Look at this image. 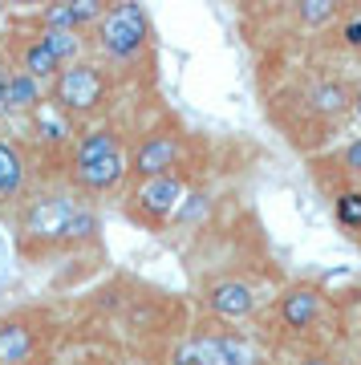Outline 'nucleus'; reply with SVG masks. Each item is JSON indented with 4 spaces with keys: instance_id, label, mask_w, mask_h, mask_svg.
I'll return each mask as SVG.
<instances>
[{
    "instance_id": "0eeeda50",
    "label": "nucleus",
    "mask_w": 361,
    "mask_h": 365,
    "mask_svg": "<svg viewBox=\"0 0 361 365\" xmlns=\"http://www.w3.org/2000/svg\"><path fill=\"white\" fill-rule=\"evenodd\" d=\"M37 337L21 321H0V365H21L33 357Z\"/></svg>"
},
{
    "instance_id": "5701e85b",
    "label": "nucleus",
    "mask_w": 361,
    "mask_h": 365,
    "mask_svg": "<svg viewBox=\"0 0 361 365\" xmlns=\"http://www.w3.org/2000/svg\"><path fill=\"white\" fill-rule=\"evenodd\" d=\"M183 199H187V203H179L183 220H199V215L207 211V195H183Z\"/></svg>"
},
{
    "instance_id": "cd10ccee",
    "label": "nucleus",
    "mask_w": 361,
    "mask_h": 365,
    "mask_svg": "<svg viewBox=\"0 0 361 365\" xmlns=\"http://www.w3.org/2000/svg\"><path fill=\"white\" fill-rule=\"evenodd\" d=\"M21 365H45V361H21Z\"/></svg>"
},
{
    "instance_id": "393cba45",
    "label": "nucleus",
    "mask_w": 361,
    "mask_h": 365,
    "mask_svg": "<svg viewBox=\"0 0 361 365\" xmlns=\"http://www.w3.org/2000/svg\"><path fill=\"white\" fill-rule=\"evenodd\" d=\"M9 78H13V73L0 66V114H9Z\"/></svg>"
},
{
    "instance_id": "c85d7f7f",
    "label": "nucleus",
    "mask_w": 361,
    "mask_h": 365,
    "mask_svg": "<svg viewBox=\"0 0 361 365\" xmlns=\"http://www.w3.org/2000/svg\"><path fill=\"white\" fill-rule=\"evenodd\" d=\"M0 256H4V240H0Z\"/></svg>"
},
{
    "instance_id": "f03ea898",
    "label": "nucleus",
    "mask_w": 361,
    "mask_h": 365,
    "mask_svg": "<svg viewBox=\"0 0 361 365\" xmlns=\"http://www.w3.org/2000/svg\"><path fill=\"white\" fill-rule=\"evenodd\" d=\"M106 81L98 66H86V61H73L69 69H61L53 78V102L61 110H73V114H86L93 106H102Z\"/></svg>"
},
{
    "instance_id": "a211bd4d",
    "label": "nucleus",
    "mask_w": 361,
    "mask_h": 365,
    "mask_svg": "<svg viewBox=\"0 0 361 365\" xmlns=\"http://www.w3.org/2000/svg\"><path fill=\"white\" fill-rule=\"evenodd\" d=\"M312 102H317V110H325V114H341L349 102L345 86H337V81H329V86H321V90L312 93Z\"/></svg>"
},
{
    "instance_id": "7ed1b4c3",
    "label": "nucleus",
    "mask_w": 361,
    "mask_h": 365,
    "mask_svg": "<svg viewBox=\"0 0 361 365\" xmlns=\"http://www.w3.org/2000/svg\"><path fill=\"white\" fill-rule=\"evenodd\" d=\"M78 211V203L65 195H45L37 203H29L25 215H21V232L37 244H53V240H65V227H69V215Z\"/></svg>"
},
{
    "instance_id": "39448f33",
    "label": "nucleus",
    "mask_w": 361,
    "mask_h": 365,
    "mask_svg": "<svg viewBox=\"0 0 361 365\" xmlns=\"http://www.w3.org/2000/svg\"><path fill=\"white\" fill-rule=\"evenodd\" d=\"M207 309L215 317H228V321H240V317L252 313V304H256V297H252V288L244 284V280H220V284L207 288Z\"/></svg>"
},
{
    "instance_id": "c756f323",
    "label": "nucleus",
    "mask_w": 361,
    "mask_h": 365,
    "mask_svg": "<svg viewBox=\"0 0 361 365\" xmlns=\"http://www.w3.org/2000/svg\"><path fill=\"white\" fill-rule=\"evenodd\" d=\"M357 365H361V361H357Z\"/></svg>"
},
{
    "instance_id": "f8f14e48",
    "label": "nucleus",
    "mask_w": 361,
    "mask_h": 365,
    "mask_svg": "<svg viewBox=\"0 0 361 365\" xmlns=\"http://www.w3.org/2000/svg\"><path fill=\"white\" fill-rule=\"evenodd\" d=\"M110 155H122L118 138L110 130H90L73 150V167H86V163H98V158H110Z\"/></svg>"
},
{
    "instance_id": "412c9836",
    "label": "nucleus",
    "mask_w": 361,
    "mask_h": 365,
    "mask_svg": "<svg viewBox=\"0 0 361 365\" xmlns=\"http://www.w3.org/2000/svg\"><path fill=\"white\" fill-rule=\"evenodd\" d=\"M37 130L45 134L49 143H61L65 134H69V126H65V118H57L53 110H45V106H41V110H37Z\"/></svg>"
},
{
    "instance_id": "4be33fe9",
    "label": "nucleus",
    "mask_w": 361,
    "mask_h": 365,
    "mask_svg": "<svg viewBox=\"0 0 361 365\" xmlns=\"http://www.w3.org/2000/svg\"><path fill=\"white\" fill-rule=\"evenodd\" d=\"M300 16H305L309 25H321V21L333 16V4H329V0H305V4H300Z\"/></svg>"
},
{
    "instance_id": "2eb2a0df",
    "label": "nucleus",
    "mask_w": 361,
    "mask_h": 365,
    "mask_svg": "<svg viewBox=\"0 0 361 365\" xmlns=\"http://www.w3.org/2000/svg\"><path fill=\"white\" fill-rule=\"evenodd\" d=\"M41 45L57 57V66L73 61V57H78V49H81L78 33H69V29H45V33H41Z\"/></svg>"
},
{
    "instance_id": "b1692460",
    "label": "nucleus",
    "mask_w": 361,
    "mask_h": 365,
    "mask_svg": "<svg viewBox=\"0 0 361 365\" xmlns=\"http://www.w3.org/2000/svg\"><path fill=\"white\" fill-rule=\"evenodd\" d=\"M345 167H349V170H357V175H361V138H357V143H349V146H345Z\"/></svg>"
},
{
    "instance_id": "423d86ee",
    "label": "nucleus",
    "mask_w": 361,
    "mask_h": 365,
    "mask_svg": "<svg viewBox=\"0 0 361 365\" xmlns=\"http://www.w3.org/2000/svg\"><path fill=\"white\" fill-rule=\"evenodd\" d=\"M175 163H179V143H175L171 134H155V138H146V143L138 146V155H134V170H138L142 179L171 175Z\"/></svg>"
},
{
    "instance_id": "9b49d317",
    "label": "nucleus",
    "mask_w": 361,
    "mask_h": 365,
    "mask_svg": "<svg viewBox=\"0 0 361 365\" xmlns=\"http://www.w3.org/2000/svg\"><path fill=\"white\" fill-rule=\"evenodd\" d=\"M25 182V158L13 143L0 138V199H13Z\"/></svg>"
},
{
    "instance_id": "dca6fc26",
    "label": "nucleus",
    "mask_w": 361,
    "mask_h": 365,
    "mask_svg": "<svg viewBox=\"0 0 361 365\" xmlns=\"http://www.w3.org/2000/svg\"><path fill=\"white\" fill-rule=\"evenodd\" d=\"M37 98H41V90L29 73H13L9 78V110H33Z\"/></svg>"
},
{
    "instance_id": "f3484780",
    "label": "nucleus",
    "mask_w": 361,
    "mask_h": 365,
    "mask_svg": "<svg viewBox=\"0 0 361 365\" xmlns=\"http://www.w3.org/2000/svg\"><path fill=\"white\" fill-rule=\"evenodd\" d=\"M215 349H220L223 365H256V353L248 349V341L235 337V333H223V337H215Z\"/></svg>"
},
{
    "instance_id": "9d476101",
    "label": "nucleus",
    "mask_w": 361,
    "mask_h": 365,
    "mask_svg": "<svg viewBox=\"0 0 361 365\" xmlns=\"http://www.w3.org/2000/svg\"><path fill=\"white\" fill-rule=\"evenodd\" d=\"M317 309H321V300H317L312 288H293L280 304V317L288 329H309L317 321Z\"/></svg>"
},
{
    "instance_id": "aec40b11",
    "label": "nucleus",
    "mask_w": 361,
    "mask_h": 365,
    "mask_svg": "<svg viewBox=\"0 0 361 365\" xmlns=\"http://www.w3.org/2000/svg\"><path fill=\"white\" fill-rule=\"evenodd\" d=\"M98 232V215L86 207H78L73 215H69V227H65V240H86V235Z\"/></svg>"
},
{
    "instance_id": "4468645a",
    "label": "nucleus",
    "mask_w": 361,
    "mask_h": 365,
    "mask_svg": "<svg viewBox=\"0 0 361 365\" xmlns=\"http://www.w3.org/2000/svg\"><path fill=\"white\" fill-rule=\"evenodd\" d=\"M21 61H25V69H21V73H29L33 81H41V78H57V73H61V66H57V57H53V53L45 49L41 41H33V45H29Z\"/></svg>"
},
{
    "instance_id": "f257e3e1",
    "label": "nucleus",
    "mask_w": 361,
    "mask_h": 365,
    "mask_svg": "<svg viewBox=\"0 0 361 365\" xmlns=\"http://www.w3.org/2000/svg\"><path fill=\"white\" fill-rule=\"evenodd\" d=\"M142 41H146V13H142L138 4H114L102 16V25H98V45L114 61L134 57L142 49Z\"/></svg>"
},
{
    "instance_id": "6ab92c4d",
    "label": "nucleus",
    "mask_w": 361,
    "mask_h": 365,
    "mask_svg": "<svg viewBox=\"0 0 361 365\" xmlns=\"http://www.w3.org/2000/svg\"><path fill=\"white\" fill-rule=\"evenodd\" d=\"M337 223L341 227H361V191L337 195Z\"/></svg>"
},
{
    "instance_id": "1a4fd4ad",
    "label": "nucleus",
    "mask_w": 361,
    "mask_h": 365,
    "mask_svg": "<svg viewBox=\"0 0 361 365\" xmlns=\"http://www.w3.org/2000/svg\"><path fill=\"white\" fill-rule=\"evenodd\" d=\"M122 170H126L122 155H110V158H98V163H86V167H73V179L86 191H110V187H118Z\"/></svg>"
},
{
    "instance_id": "ddd939ff",
    "label": "nucleus",
    "mask_w": 361,
    "mask_h": 365,
    "mask_svg": "<svg viewBox=\"0 0 361 365\" xmlns=\"http://www.w3.org/2000/svg\"><path fill=\"white\" fill-rule=\"evenodd\" d=\"M171 365H223V357L215 349V337H191L171 353Z\"/></svg>"
},
{
    "instance_id": "bb28decb",
    "label": "nucleus",
    "mask_w": 361,
    "mask_h": 365,
    "mask_svg": "<svg viewBox=\"0 0 361 365\" xmlns=\"http://www.w3.org/2000/svg\"><path fill=\"white\" fill-rule=\"evenodd\" d=\"M353 110H357V118H361V90H357V98H353Z\"/></svg>"
},
{
    "instance_id": "a878e982",
    "label": "nucleus",
    "mask_w": 361,
    "mask_h": 365,
    "mask_svg": "<svg viewBox=\"0 0 361 365\" xmlns=\"http://www.w3.org/2000/svg\"><path fill=\"white\" fill-rule=\"evenodd\" d=\"M297 365H333V361H325V357H305V361H297Z\"/></svg>"
},
{
    "instance_id": "20e7f679",
    "label": "nucleus",
    "mask_w": 361,
    "mask_h": 365,
    "mask_svg": "<svg viewBox=\"0 0 361 365\" xmlns=\"http://www.w3.org/2000/svg\"><path fill=\"white\" fill-rule=\"evenodd\" d=\"M134 203H138V211H142L151 223L175 215V211H179V203H183V182H179V175H158V179H146L138 191H134Z\"/></svg>"
},
{
    "instance_id": "6e6552de",
    "label": "nucleus",
    "mask_w": 361,
    "mask_h": 365,
    "mask_svg": "<svg viewBox=\"0 0 361 365\" xmlns=\"http://www.w3.org/2000/svg\"><path fill=\"white\" fill-rule=\"evenodd\" d=\"M45 29H69V33H78V25L86 21H102V4L98 0H78V4H53L45 9Z\"/></svg>"
}]
</instances>
